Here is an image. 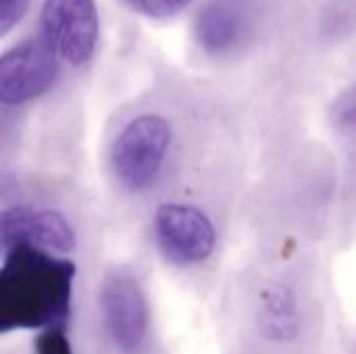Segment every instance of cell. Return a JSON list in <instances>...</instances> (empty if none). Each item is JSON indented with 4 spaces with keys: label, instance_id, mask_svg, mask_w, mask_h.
<instances>
[{
    "label": "cell",
    "instance_id": "cell-9",
    "mask_svg": "<svg viewBox=\"0 0 356 354\" xmlns=\"http://www.w3.org/2000/svg\"><path fill=\"white\" fill-rule=\"evenodd\" d=\"M134 10L152 17V19H167L175 17L181 10H186L192 0H125Z\"/></svg>",
    "mask_w": 356,
    "mask_h": 354
},
{
    "label": "cell",
    "instance_id": "cell-4",
    "mask_svg": "<svg viewBox=\"0 0 356 354\" xmlns=\"http://www.w3.org/2000/svg\"><path fill=\"white\" fill-rule=\"evenodd\" d=\"M58 54L44 38L25 40L0 58V100L23 104L42 96L56 79Z\"/></svg>",
    "mask_w": 356,
    "mask_h": 354
},
{
    "label": "cell",
    "instance_id": "cell-5",
    "mask_svg": "<svg viewBox=\"0 0 356 354\" xmlns=\"http://www.w3.org/2000/svg\"><path fill=\"white\" fill-rule=\"evenodd\" d=\"M108 336L121 354H140L148 336V307L140 284L125 271H113L100 294Z\"/></svg>",
    "mask_w": 356,
    "mask_h": 354
},
{
    "label": "cell",
    "instance_id": "cell-2",
    "mask_svg": "<svg viewBox=\"0 0 356 354\" xmlns=\"http://www.w3.org/2000/svg\"><path fill=\"white\" fill-rule=\"evenodd\" d=\"M171 144V127L159 115H142L129 121L113 146V167L129 190L154 184Z\"/></svg>",
    "mask_w": 356,
    "mask_h": 354
},
{
    "label": "cell",
    "instance_id": "cell-10",
    "mask_svg": "<svg viewBox=\"0 0 356 354\" xmlns=\"http://www.w3.org/2000/svg\"><path fill=\"white\" fill-rule=\"evenodd\" d=\"M267 317H269V325L273 332L277 334H288V321H292V303L286 300V292H275L269 303H267Z\"/></svg>",
    "mask_w": 356,
    "mask_h": 354
},
{
    "label": "cell",
    "instance_id": "cell-7",
    "mask_svg": "<svg viewBox=\"0 0 356 354\" xmlns=\"http://www.w3.org/2000/svg\"><path fill=\"white\" fill-rule=\"evenodd\" d=\"M0 240L4 252L13 246L27 244L52 257L75 250V232L69 221L54 211L29 213L23 209L6 211L0 219Z\"/></svg>",
    "mask_w": 356,
    "mask_h": 354
},
{
    "label": "cell",
    "instance_id": "cell-3",
    "mask_svg": "<svg viewBox=\"0 0 356 354\" xmlns=\"http://www.w3.org/2000/svg\"><path fill=\"white\" fill-rule=\"evenodd\" d=\"M40 23L44 40L58 58L83 65L98 42V13L94 0H44Z\"/></svg>",
    "mask_w": 356,
    "mask_h": 354
},
{
    "label": "cell",
    "instance_id": "cell-6",
    "mask_svg": "<svg viewBox=\"0 0 356 354\" xmlns=\"http://www.w3.org/2000/svg\"><path fill=\"white\" fill-rule=\"evenodd\" d=\"M154 232L165 257L179 265L200 263L215 248L211 219L190 204H163L154 215Z\"/></svg>",
    "mask_w": 356,
    "mask_h": 354
},
{
    "label": "cell",
    "instance_id": "cell-11",
    "mask_svg": "<svg viewBox=\"0 0 356 354\" xmlns=\"http://www.w3.org/2000/svg\"><path fill=\"white\" fill-rule=\"evenodd\" d=\"M29 0H0V31L8 33L27 13Z\"/></svg>",
    "mask_w": 356,
    "mask_h": 354
},
{
    "label": "cell",
    "instance_id": "cell-1",
    "mask_svg": "<svg viewBox=\"0 0 356 354\" xmlns=\"http://www.w3.org/2000/svg\"><path fill=\"white\" fill-rule=\"evenodd\" d=\"M0 269V328L52 330L69 317L75 265L27 244L4 252Z\"/></svg>",
    "mask_w": 356,
    "mask_h": 354
},
{
    "label": "cell",
    "instance_id": "cell-8",
    "mask_svg": "<svg viewBox=\"0 0 356 354\" xmlns=\"http://www.w3.org/2000/svg\"><path fill=\"white\" fill-rule=\"evenodd\" d=\"M244 29V8L240 0H213L196 19V35L209 52L232 48Z\"/></svg>",
    "mask_w": 356,
    "mask_h": 354
}]
</instances>
